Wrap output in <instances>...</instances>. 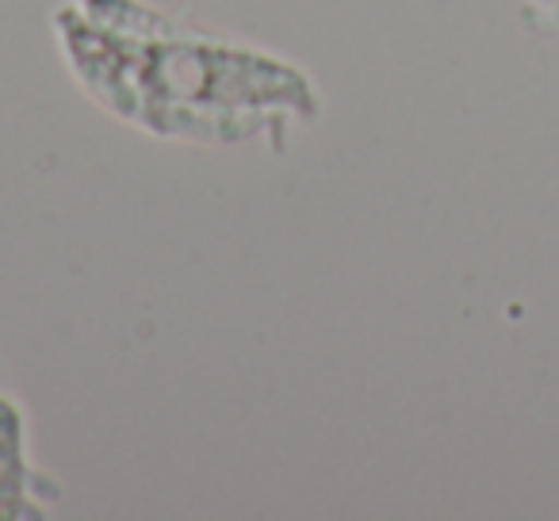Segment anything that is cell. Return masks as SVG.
Returning <instances> with one entry per match:
<instances>
[{
    "label": "cell",
    "mask_w": 559,
    "mask_h": 521,
    "mask_svg": "<svg viewBox=\"0 0 559 521\" xmlns=\"http://www.w3.org/2000/svg\"><path fill=\"white\" fill-rule=\"evenodd\" d=\"M58 27L88 93L162 139L238 142L269 131L276 116L319 111L296 66L234 43L142 35L131 0H85Z\"/></svg>",
    "instance_id": "cell-1"
},
{
    "label": "cell",
    "mask_w": 559,
    "mask_h": 521,
    "mask_svg": "<svg viewBox=\"0 0 559 521\" xmlns=\"http://www.w3.org/2000/svg\"><path fill=\"white\" fill-rule=\"evenodd\" d=\"M24 437V411L0 395V518H43V510L32 506L35 472L27 464Z\"/></svg>",
    "instance_id": "cell-2"
},
{
    "label": "cell",
    "mask_w": 559,
    "mask_h": 521,
    "mask_svg": "<svg viewBox=\"0 0 559 521\" xmlns=\"http://www.w3.org/2000/svg\"><path fill=\"white\" fill-rule=\"evenodd\" d=\"M536 4H544L548 12H556V9H559V0H536Z\"/></svg>",
    "instance_id": "cell-3"
},
{
    "label": "cell",
    "mask_w": 559,
    "mask_h": 521,
    "mask_svg": "<svg viewBox=\"0 0 559 521\" xmlns=\"http://www.w3.org/2000/svg\"><path fill=\"white\" fill-rule=\"evenodd\" d=\"M556 24H559V9H556Z\"/></svg>",
    "instance_id": "cell-4"
}]
</instances>
